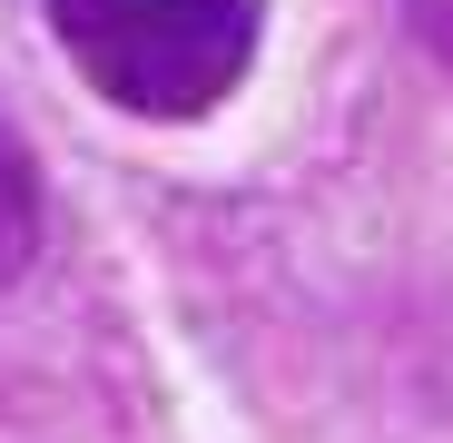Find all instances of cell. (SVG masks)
<instances>
[{
	"mask_svg": "<svg viewBox=\"0 0 453 443\" xmlns=\"http://www.w3.org/2000/svg\"><path fill=\"white\" fill-rule=\"evenodd\" d=\"M50 40L128 118H207L257 69L266 0H40Z\"/></svg>",
	"mask_w": 453,
	"mask_h": 443,
	"instance_id": "1",
	"label": "cell"
},
{
	"mask_svg": "<svg viewBox=\"0 0 453 443\" xmlns=\"http://www.w3.org/2000/svg\"><path fill=\"white\" fill-rule=\"evenodd\" d=\"M40 247V178H30V148L0 128V276H20Z\"/></svg>",
	"mask_w": 453,
	"mask_h": 443,
	"instance_id": "2",
	"label": "cell"
},
{
	"mask_svg": "<svg viewBox=\"0 0 453 443\" xmlns=\"http://www.w3.org/2000/svg\"><path fill=\"white\" fill-rule=\"evenodd\" d=\"M404 11H414V40L453 69V0H404Z\"/></svg>",
	"mask_w": 453,
	"mask_h": 443,
	"instance_id": "3",
	"label": "cell"
}]
</instances>
